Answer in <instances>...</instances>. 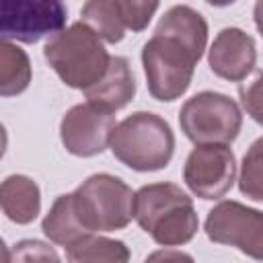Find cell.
I'll return each mask as SVG.
<instances>
[{
    "instance_id": "6da1fadb",
    "label": "cell",
    "mask_w": 263,
    "mask_h": 263,
    "mask_svg": "<svg viewBox=\"0 0 263 263\" xmlns=\"http://www.w3.org/2000/svg\"><path fill=\"white\" fill-rule=\"evenodd\" d=\"M208 43V23L191 6L177 4L158 21L142 47L148 90L156 101H175L191 84Z\"/></svg>"
},
{
    "instance_id": "7a4b0ae2",
    "label": "cell",
    "mask_w": 263,
    "mask_h": 263,
    "mask_svg": "<svg viewBox=\"0 0 263 263\" xmlns=\"http://www.w3.org/2000/svg\"><path fill=\"white\" fill-rule=\"evenodd\" d=\"M136 222L162 247L189 242L199 224L191 197L175 183L144 185L136 193Z\"/></svg>"
},
{
    "instance_id": "3957f363",
    "label": "cell",
    "mask_w": 263,
    "mask_h": 263,
    "mask_svg": "<svg viewBox=\"0 0 263 263\" xmlns=\"http://www.w3.org/2000/svg\"><path fill=\"white\" fill-rule=\"evenodd\" d=\"M43 55L62 82L80 90L95 86L111 62L101 37L82 21L53 35L45 43Z\"/></svg>"
},
{
    "instance_id": "277c9868",
    "label": "cell",
    "mask_w": 263,
    "mask_h": 263,
    "mask_svg": "<svg viewBox=\"0 0 263 263\" xmlns=\"http://www.w3.org/2000/svg\"><path fill=\"white\" fill-rule=\"evenodd\" d=\"M113 156L138 173L164 168L175 152L171 125L150 111H138L117 123L111 138Z\"/></svg>"
},
{
    "instance_id": "5b68a950",
    "label": "cell",
    "mask_w": 263,
    "mask_h": 263,
    "mask_svg": "<svg viewBox=\"0 0 263 263\" xmlns=\"http://www.w3.org/2000/svg\"><path fill=\"white\" fill-rule=\"evenodd\" d=\"M72 205L86 234L121 230L136 218V193L107 173L88 177L72 193Z\"/></svg>"
},
{
    "instance_id": "8992f818",
    "label": "cell",
    "mask_w": 263,
    "mask_h": 263,
    "mask_svg": "<svg viewBox=\"0 0 263 263\" xmlns=\"http://www.w3.org/2000/svg\"><path fill=\"white\" fill-rule=\"evenodd\" d=\"M179 125L195 146L228 144L236 140L242 127V113L230 97L203 90L185 101L179 111Z\"/></svg>"
},
{
    "instance_id": "52a82bcc",
    "label": "cell",
    "mask_w": 263,
    "mask_h": 263,
    "mask_svg": "<svg viewBox=\"0 0 263 263\" xmlns=\"http://www.w3.org/2000/svg\"><path fill=\"white\" fill-rule=\"evenodd\" d=\"M205 234L218 245L236 247L251 259L263 261V212L238 201H220L205 218Z\"/></svg>"
},
{
    "instance_id": "ba28073f",
    "label": "cell",
    "mask_w": 263,
    "mask_h": 263,
    "mask_svg": "<svg viewBox=\"0 0 263 263\" xmlns=\"http://www.w3.org/2000/svg\"><path fill=\"white\" fill-rule=\"evenodd\" d=\"M66 16V6L58 0H6L0 4V33L4 41L37 43L64 31Z\"/></svg>"
},
{
    "instance_id": "9c48e42d",
    "label": "cell",
    "mask_w": 263,
    "mask_h": 263,
    "mask_svg": "<svg viewBox=\"0 0 263 263\" xmlns=\"http://www.w3.org/2000/svg\"><path fill=\"white\" fill-rule=\"evenodd\" d=\"M236 177V160L226 144H205L191 150L185 160L183 179L189 191L201 199L224 197Z\"/></svg>"
},
{
    "instance_id": "30bf717a",
    "label": "cell",
    "mask_w": 263,
    "mask_h": 263,
    "mask_svg": "<svg viewBox=\"0 0 263 263\" xmlns=\"http://www.w3.org/2000/svg\"><path fill=\"white\" fill-rule=\"evenodd\" d=\"M113 113L99 109L90 103L74 105L60 123V138L64 148L74 156H95L111 146L115 132Z\"/></svg>"
},
{
    "instance_id": "8fae6325",
    "label": "cell",
    "mask_w": 263,
    "mask_h": 263,
    "mask_svg": "<svg viewBox=\"0 0 263 263\" xmlns=\"http://www.w3.org/2000/svg\"><path fill=\"white\" fill-rule=\"evenodd\" d=\"M208 62L216 76L230 82H240L255 68L257 62L255 39L242 29L226 27L216 35L208 53Z\"/></svg>"
},
{
    "instance_id": "7c38bea8",
    "label": "cell",
    "mask_w": 263,
    "mask_h": 263,
    "mask_svg": "<svg viewBox=\"0 0 263 263\" xmlns=\"http://www.w3.org/2000/svg\"><path fill=\"white\" fill-rule=\"evenodd\" d=\"M136 95V78L129 62L121 55H111L105 76L90 88L84 90L86 103L105 109L109 113L123 109Z\"/></svg>"
},
{
    "instance_id": "4fadbf2b",
    "label": "cell",
    "mask_w": 263,
    "mask_h": 263,
    "mask_svg": "<svg viewBox=\"0 0 263 263\" xmlns=\"http://www.w3.org/2000/svg\"><path fill=\"white\" fill-rule=\"evenodd\" d=\"M0 205L10 222H33L41 210V193L37 183L25 175L6 177L0 187Z\"/></svg>"
},
{
    "instance_id": "5bb4252c",
    "label": "cell",
    "mask_w": 263,
    "mask_h": 263,
    "mask_svg": "<svg viewBox=\"0 0 263 263\" xmlns=\"http://www.w3.org/2000/svg\"><path fill=\"white\" fill-rule=\"evenodd\" d=\"M41 230L51 242L62 245L64 249L74 245L76 240H80L84 236H90V234H86V230L78 222V216H76L74 205H72V193L60 195L53 201V205L49 208L47 216L41 222Z\"/></svg>"
},
{
    "instance_id": "9a60e30c",
    "label": "cell",
    "mask_w": 263,
    "mask_h": 263,
    "mask_svg": "<svg viewBox=\"0 0 263 263\" xmlns=\"http://www.w3.org/2000/svg\"><path fill=\"white\" fill-rule=\"evenodd\" d=\"M68 263H127L129 249L121 240L105 236H84L66 247Z\"/></svg>"
},
{
    "instance_id": "2e32d148",
    "label": "cell",
    "mask_w": 263,
    "mask_h": 263,
    "mask_svg": "<svg viewBox=\"0 0 263 263\" xmlns=\"http://www.w3.org/2000/svg\"><path fill=\"white\" fill-rule=\"evenodd\" d=\"M31 82V64L27 53L10 43L0 41V95L12 97L23 92Z\"/></svg>"
},
{
    "instance_id": "e0dca14e",
    "label": "cell",
    "mask_w": 263,
    "mask_h": 263,
    "mask_svg": "<svg viewBox=\"0 0 263 263\" xmlns=\"http://www.w3.org/2000/svg\"><path fill=\"white\" fill-rule=\"evenodd\" d=\"M82 23L90 27L103 41L119 43L125 35V25L121 21L117 0H90L80 10Z\"/></svg>"
},
{
    "instance_id": "ac0fdd59",
    "label": "cell",
    "mask_w": 263,
    "mask_h": 263,
    "mask_svg": "<svg viewBox=\"0 0 263 263\" xmlns=\"http://www.w3.org/2000/svg\"><path fill=\"white\" fill-rule=\"evenodd\" d=\"M238 189L242 195L263 201V138L255 140L242 158Z\"/></svg>"
},
{
    "instance_id": "d6986e66",
    "label": "cell",
    "mask_w": 263,
    "mask_h": 263,
    "mask_svg": "<svg viewBox=\"0 0 263 263\" xmlns=\"http://www.w3.org/2000/svg\"><path fill=\"white\" fill-rule=\"evenodd\" d=\"M4 263H62L53 247L41 240H21L12 249L4 247Z\"/></svg>"
},
{
    "instance_id": "ffe728a7",
    "label": "cell",
    "mask_w": 263,
    "mask_h": 263,
    "mask_svg": "<svg viewBox=\"0 0 263 263\" xmlns=\"http://www.w3.org/2000/svg\"><path fill=\"white\" fill-rule=\"evenodd\" d=\"M117 8L121 14V21L125 29L132 31H144L158 10V2H136V0H117Z\"/></svg>"
},
{
    "instance_id": "44dd1931",
    "label": "cell",
    "mask_w": 263,
    "mask_h": 263,
    "mask_svg": "<svg viewBox=\"0 0 263 263\" xmlns=\"http://www.w3.org/2000/svg\"><path fill=\"white\" fill-rule=\"evenodd\" d=\"M238 92H240V103L245 111L259 125H263V72H259L255 80H251L249 84L240 86Z\"/></svg>"
},
{
    "instance_id": "7402d4cb",
    "label": "cell",
    "mask_w": 263,
    "mask_h": 263,
    "mask_svg": "<svg viewBox=\"0 0 263 263\" xmlns=\"http://www.w3.org/2000/svg\"><path fill=\"white\" fill-rule=\"evenodd\" d=\"M144 263H195L193 257L185 251L177 249H158L146 257Z\"/></svg>"
},
{
    "instance_id": "603a6c76",
    "label": "cell",
    "mask_w": 263,
    "mask_h": 263,
    "mask_svg": "<svg viewBox=\"0 0 263 263\" xmlns=\"http://www.w3.org/2000/svg\"><path fill=\"white\" fill-rule=\"evenodd\" d=\"M255 25H257L259 33L263 35V0L255 4Z\"/></svg>"
}]
</instances>
